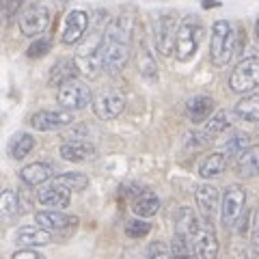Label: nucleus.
<instances>
[{"mask_svg":"<svg viewBox=\"0 0 259 259\" xmlns=\"http://www.w3.org/2000/svg\"><path fill=\"white\" fill-rule=\"evenodd\" d=\"M132 32L134 18L130 13H121L106 26L100 44V61L104 71L117 74L127 65L130 54H132Z\"/></svg>","mask_w":259,"mask_h":259,"instance_id":"obj_1","label":"nucleus"},{"mask_svg":"<svg viewBox=\"0 0 259 259\" xmlns=\"http://www.w3.org/2000/svg\"><path fill=\"white\" fill-rule=\"evenodd\" d=\"M236 52V30L231 22L218 20L212 26V39H209V59L216 67H225Z\"/></svg>","mask_w":259,"mask_h":259,"instance_id":"obj_2","label":"nucleus"},{"mask_svg":"<svg viewBox=\"0 0 259 259\" xmlns=\"http://www.w3.org/2000/svg\"><path fill=\"white\" fill-rule=\"evenodd\" d=\"M246 209V188L240 184L227 186L221 197V223L225 229H236Z\"/></svg>","mask_w":259,"mask_h":259,"instance_id":"obj_3","label":"nucleus"},{"mask_svg":"<svg viewBox=\"0 0 259 259\" xmlns=\"http://www.w3.org/2000/svg\"><path fill=\"white\" fill-rule=\"evenodd\" d=\"M259 87V56L250 54L233 67L229 76V89L233 93L246 95Z\"/></svg>","mask_w":259,"mask_h":259,"instance_id":"obj_4","label":"nucleus"},{"mask_svg":"<svg viewBox=\"0 0 259 259\" xmlns=\"http://www.w3.org/2000/svg\"><path fill=\"white\" fill-rule=\"evenodd\" d=\"M201 39H203V24L194 18L184 20L175 35V56L180 61H190L199 50Z\"/></svg>","mask_w":259,"mask_h":259,"instance_id":"obj_5","label":"nucleus"},{"mask_svg":"<svg viewBox=\"0 0 259 259\" xmlns=\"http://www.w3.org/2000/svg\"><path fill=\"white\" fill-rule=\"evenodd\" d=\"M233 117H236V112H229V110L214 112V115L203 123V127L188 134V141L194 143L197 147H205V145H209L214 139H218V136L225 134L227 130L233 125Z\"/></svg>","mask_w":259,"mask_h":259,"instance_id":"obj_6","label":"nucleus"},{"mask_svg":"<svg viewBox=\"0 0 259 259\" xmlns=\"http://www.w3.org/2000/svg\"><path fill=\"white\" fill-rule=\"evenodd\" d=\"M56 102L65 110H82L93 102V95H91V89L87 87V82H82L78 78H71L59 87Z\"/></svg>","mask_w":259,"mask_h":259,"instance_id":"obj_7","label":"nucleus"},{"mask_svg":"<svg viewBox=\"0 0 259 259\" xmlns=\"http://www.w3.org/2000/svg\"><path fill=\"white\" fill-rule=\"evenodd\" d=\"M194 201H197L199 218L203 225L216 227V218L221 214V192L212 184H201L194 190Z\"/></svg>","mask_w":259,"mask_h":259,"instance_id":"obj_8","label":"nucleus"},{"mask_svg":"<svg viewBox=\"0 0 259 259\" xmlns=\"http://www.w3.org/2000/svg\"><path fill=\"white\" fill-rule=\"evenodd\" d=\"M91 104H93V112H95L97 119L110 121V119H115L123 112L125 97L121 91H117V89H104V91H100L93 97Z\"/></svg>","mask_w":259,"mask_h":259,"instance_id":"obj_9","label":"nucleus"},{"mask_svg":"<svg viewBox=\"0 0 259 259\" xmlns=\"http://www.w3.org/2000/svg\"><path fill=\"white\" fill-rule=\"evenodd\" d=\"M175 35H177L175 15L162 13L153 22V44H156V50L162 56H168L171 52H175Z\"/></svg>","mask_w":259,"mask_h":259,"instance_id":"obj_10","label":"nucleus"},{"mask_svg":"<svg viewBox=\"0 0 259 259\" xmlns=\"http://www.w3.org/2000/svg\"><path fill=\"white\" fill-rule=\"evenodd\" d=\"M20 30L24 37H37L50 26V9L46 5H30L20 15Z\"/></svg>","mask_w":259,"mask_h":259,"instance_id":"obj_11","label":"nucleus"},{"mask_svg":"<svg viewBox=\"0 0 259 259\" xmlns=\"http://www.w3.org/2000/svg\"><path fill=\"white\" fill-rule=\"evenodd\" d=\"M71 121H74L71 110H39L30 117V125L39 132H54V130L67 127Z\"/></svg>","mask_w":259,"mask_h":259,"instance_id":"obj_12","label":"nucleus"},{"mask_svg":"<svg viewBox=\"0 0 259 259\" xmlns=\"http://www.w3.org/2000/svg\"><path fill=\"white\" fill-rule=\"evenodd\" d=\"M87 28H89V13H87V11H80V9L69 11L67 15H65L61 41H63L65 46L78 44L80 39L87 35Z\"/></svg>","mask_w":259,"mask_h":259,"instance_id":"obj_13","label":"nucleus"},{"mask_svg":"<svg viewBox=\"0 0 259 259\" xmlns=\"http://www.w3.org/2000/svg\"><path fill=\"white\" fill-rule=\"evenodd\" d=\"M69 199H71V190L56 180H52L50 184H41L37 190V201L46 207H54V209L67 207Z\"/></svg>","mask_w":259,"mask_h":259,"instance_id":"obj_14","label":"nucleus"},{"mask_svg":"<svg viewBox=\"0 0 259 259\" xmlns=\"http://www.w3.org/2000/svg\"><path fill=\"white\" fill-rule=\"evenodd\" d=\"M194 250L199 259H218V238H216V227L201 225L197 236L192 238Z\"/></svg>","mask_w":259,"mask_h":259,"instance_id":"obj_15","label":"nucleus"},{"mask_svg":"<svg viewBox=\"0 0 259 259\" xmlns=\"http://www.w3.org/2000/svg\"><path fill=\"white\" fill-rule=\"evenodd\" d=\"M52 242V231L44 229V227H20L15 233V244L22 248H35V246H46Z\"/></svg>","mask_w":259,"mask_h":259,"instance_id":"obj_16","label":"nucleus"},{"mask_svg":"<svg viewBox=\"0 0 259 259\" xmlns=\"http://www.w3.org/2000/svg\"><path fill=\"white\" fill-rule=\"evenodd\" d=\"M214 115V100L209 95H194L186 102V117L192 123H205Z\"/></svg>","mask_w":259,"mask_h":259,"instance_id":"obj_17","label":"nucleus"},{"mask_svg":"<svg viewBox=\"0 0 259 259\" xmlns=\"http://www.w3.org/2000/svg\"><path fill=\"white\" fill-rule=\"evenodd\" d=\"M35 223L39 227H44L48 231H63L65 227H71L78 223V218L63 214L61 209H44V212L35 214Z\"/></svg>","mask_w":259,"mask_h":259,"instance_id":"obj_18","label":"nucleus"},{"mask_svg":"<svg viewBox=\"0 0 259 259\" xmlns=\"http://www.w3.org/2000/svg\"><path fill=\"white\" fill-rule=\"evenodd\" d=\"M52 173H54V168L50 164H46V162H30V164H26L20 171V180L24 186L32 188V186H41L46 182H50Z\"/></svg>","mask_w":259,"mask_h":259,"instance_id":"obj_19","label":"nucleus"},{"mask_svg":"<svg viewBox=\"0 0 259 259\" xmlns=\"http://www.w3.org/2000/svg\"><path fill=\"white\" fill-rule=\"evenodd\" d=\"M61 158L67 162H87L95 158V145L87 141H65L61 145Z\"/></svg>","mask_w":259,"mask_h":259,"instance_id":"obj_20","label":"nucleus"},{"mask_svg":"<svg viewBox=\"0 0 259 259\" xmlns=\"http://www.w3.org/2000/svg\"><path fill=\"white\" fill-rule=\"evenodd\" d=\"M201 218L194 212L192 207H180L175 216V233H182V236H188L190 240L197 236V231L201 229Z\"/></svg>","mask_w":259,"mask_h":259,"instance_id":"obj_21","label":"nucleus"},{"mask_svg":"<svg viewBox=\"0 0 259 259\" xmlns=\"http://www.w3.org/2000/svg\"><path fill=\"white\" fill-rule=\"evenodd\" d=\"M158 209H160V199L151 190L136 192V197L132 199V212L139 218H151L153 214H158Z\"/></svg>","mask_w":259,"mask_h":259,"instance_id":"obj_22","label":"nucleus"},{"mask_svg":"<svg viewBox=\"0 0 259 259\" xmlns=\"http://www.w3.org/2000/svg\"><path fill=\"white\" fill-rule=\"evenodd\" d=\"M227 162H229V156L225 151H214L199 164V177L201 180H214V177L223 175L227 168Z\"/></svg>","mask_w":259,"mask_h":259,"instance_id":"obj_23","label":"nucleus"},{"mask_svg":"<svg viewBox=\"0 0 259 259\" xmlns=\"http://www.w3.org/2000/svg\"><path fill=\"white\" fill-rule=\"evenodd\" d=\"M236 117L242 121H250V123H259V95L257 93H246V97L236 104Z\"/></svg>","mask_w":259,"mask_h":259,"instance_id":"obj_24","label":"nucleus"},{"mask_svg":"<svg viewBox=\"0 0 259 259\" xmlns=\"http://www.w3.org/2000/svg\"><path fill=\"white\" fill-rule=\"evenodd\" d=\"M20 209V201H18V192L13 190H3L0 192V225H9L13 218H18Z\"/></svg>","mask_w":259,"mask_h":259,"instance_id":"obj_25","label":"nucleus"},{"mask_svg":"<svg viewBox=\"0 0 259 259\" xmlns=\"http://www.w3.org/2000/svg\"><path fill=\"white\" fill-rule=\"evenodd\" d=\"M238 175L240 177H257L259 175V145L248 147L242 156L238 158Z\"/></svg>","mask_w":259,"mask_h":259,"instance_id":"obj_26","label":"nucleus"},{"mask_svg":"<svg viewBox=\"0 0 259 259\" xmlns=\"http://www.w3.org/2000/svg\"><path fill=\"white\" fill-rule=\"evenodd\" d=\"M76 74H78L76 61H71V59H63V61H59V63H56L54 67H52L50 78H48V82H50L52 87L59 89L63 82H67V80L76 78Z\"/></svg>","mask_w":259,"mask_h":259,"instance_id":"obj_27","label":"nucleus"},{"mask_svg":"<svg viewBox=\"0 0 259 259\" xmlns=\"http://www.w3.org/2000/svg\"><path fill=\"white\" fill-rule=\"evenodd\" d=\"M76 67L78 74H82L84 78H97V74L102 71V61H100V52L93 54H76Z\"/></svg>","mask_w":259,"mask_h":259,"instance_id":"obj_28","label":"nucleus"},{"mask_svg":"<svg viewBox=\"0 0 259 259\" xmlns=\"http://www.w3.org/2000/svg\"><path fill=\"white\" fill-rule=\"evenodd\" d=\"M32 149H35V139H32L28 132L15 134L9 143V156L13 160H24Z\"/></svg>","mask_w":259,"mask_h":259,"instance_id":"obj_29","label":"nucleus"},{"mask_svg":"<svg viewBox=\"0 0 259 259\" xmlns=\"http://www.w3.org/2000/svg\"><path fill=\"white\" fill-rule=\"evenodd\" d=\"M168 246H171L173 259H199V257H197V250H194V242H192L188 236L175 233Z\"/></svg>","mask_w":259,"mask_h":259,"instance_id":"obj_30","label":"nucleus"},{"mask_svg":"<svg viewBox=\"0 0 259 259\" xmlns=\"http://www.w3.org/2000/svg\"><path fill=\"white\" fill-rule=\"evenodd\" d=\"M136 63H139V71L143 74V78L147 80H156L158 76V67H156V61H153L151 52L147 50V44H141L139 48V56H136Z\"/></svg>","mask_w":259,"mask_h":259,"instance_id":"obj_31","label":"nucleus"},{"mask_svg":"<svg viewBox=\"0 0 259 259\" xmlns=\"http://www.w3.org/2000/svg\"><path fill=\"white\" fill-rule=\"evenodd\" d=\"M246 149H248V134L240 132V130L231 132V136L223 145V151L227 153V156H236V158H240Z\"/></svg>","mask_w":259,"mask_h":259,"instance_id":"obj_32","label":"nucleus"},{"mask_svg":"<svg viewBox=\"0 0 259 259\" xmlns=\"http://www.w3.org/2000/svg\"><path fill=\"white\" fill-rule=\"evenodd\" d=\"M59 184L67 186L71 192H82L87 186H89V177L84 173H78V171H69V173H61L54 177Z\"/></svg>","mask_w":259,"mask_h":259,"instance_id":"obj_33","label":"nucleus"},{"mask_svg":"<svg viewBox=\"0 0 259 259\" xmlns=\"http://www.w3.org/2000/svg\"><path fill=\"white\" fill-rule=\"evenodd\" d=\"M149 229H151V225L147 221H139V218H132V221H127V225H125V233L134 240L145 238L149 233Z\"/></svg>","mask_w":259,"mask_h":259,"instance_id":"obj_34","label":"nucleus"},{"mask_svg":"<svg viewBox=\"0 0 259 259\" xmlns=\"http://www.w3.org/2000/svg\"><path fill=\"white\" fill-rule=\"evenodd\" d=\"M149 259H173L171 255V246L166 242H151L149 246Z\"/></svg>","mask_w":259,"mask_h":259,"instance_id":"obj_35","label":"nucleus"},{"mask_svg":"<svg viewBox=\"0 0 259 259\" xmlns=\"http://www.w3.org/2000/svg\"><path fill=\"white\" fill-rule=\"evenodd\" d=\"M22 0H0V24L18 13Z\"/></svg>","mask_w":259,"mask_h":259,"instance_id":"obj_36","label":"nucleus"},{"mask_svg":"<svg viewBox=\"0 0 259 259\" xmlns=\"http://www.w3.org/2000/svg\"><path fill=\"white\" fill-rule=\"evenodd\" d=\"M250 248L259 253V203L253 212V218H250Z\"/></svg>","mask_w":259,"mask_h":259,"instance_id":"obj_37","label":"nucleus"},{"mask_svg":"<svg viewBox=\"0 0 259 259\" xmlns=\"http://www.w3.org/2000/svg\"><path fill=\"white\" fill-rule=\"evenodd\" d=\"M48 50H50V39H37V41L30 44L26 54L30 56V59H39V56H44Z\"/></svg>","mask_w":259,"mask_h":259,"instance_id":"obj_38","label":"nucleus"},{"mask_svg":"<svg viewBox=\"0 0 259 259\" xmlns=\"http://www.w3.org/2000/svg\"><path fill=\"white\" fill-rule=\"evenodd\" d=\"M11 259H46L41 253H37L35 248H20L18 253H13Z\"/></svg>","mask_w":259,"mask_h":259,"instance_id":"obj_39","label":"nucleus"},{"mask_svg":"<svg viewBox=\"0 0 259 259\" xmlns=\"http://www.w3.org/2000/svg\"><path fill=\"white\" fill-rule=\"evenodd\" d=\"M18 201H20V209H22V212H28V207H30V197L26 194V190H20V192H18Z\"/></svg>","mask_w":259,"mask_h":259,"instance_id":"obj_40","label":"nucleus"},{"mask_svg":"<svg viewBox=\"0 0 259 259\" xmlns=\"http://www.w3.org/2000/svg\"><path fill=\"white\" fill-rule=\"evenodd\" d=\"M255 32H257V39H259V18H257V22H255Z\"/></svg>","mask_w":259,"mask_h":259,"instance_id":"obj_41","label":"nucleus"}]
</instances>
